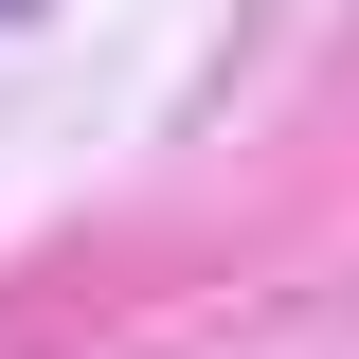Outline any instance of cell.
<instances>
[{
	"label": "cell",
	"mask_w": 359,
	"mask_h": 359,
	"mask_svg": "<svg viewBox=\"0 0 359 359\" xmlns=\"http://www.w3.org/2000/svg\"><path fill=\"white\" fill-rule=\"evenodd\" d=\"M0 18H36V0H0Z\"/></svg>",
	"instance_id": "6da1fadb"
}]
</instances>
